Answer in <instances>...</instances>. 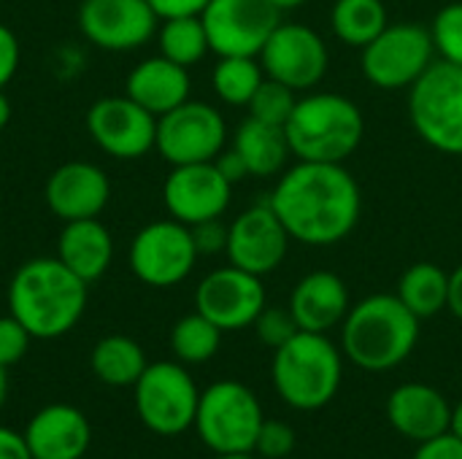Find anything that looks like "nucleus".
Segmentation results:
<instances>
[{
  "mask_svg": "<svg viewBox=\"0 0 462 459\" xmlns=\"http://www.w3.org/2000/svg\"><path fill=\"white\" fill-rule=\"evenodd\" d=\"M290 238L306 246L344 241L360 219L363 197L344 162H303L282 173L268 197Z\"/></svg>",
  "mask_w": 462,
  "mask_h": 459,
  "instance_id": "f257e3e1",
  "label": "nucleus"
},
{
  "mask_svg": "<svg viewBox=\"0 0 462 459\" xmlns=\"http://www.w3.org/2000/svg\"><path fill=\"white\" fill-rule=\"evenodd\" d=\"M87 287L89 284L57 257L27 260L8 281V314L16 317L32 338H62L87 311Z\"/></svg>",
  "mask_w": 462,
  "mask_h": 459,
  "instance_id": "f03ea898",
  "label": "nucleus"
},
{
  "mask_svg": "<svg viewBox=\"0 0 462 459\" xmlns=\"http://www.w3.org/2000/svg\"><path fill=\"white\" fill-rule=\"evenodd\" d=\"M420 341V319L398 295H371L349 308L341 322V349L363 371L398 368Z\"/></svg>",
  "mask_w": 462,
  "mask_h": 459,
  "instance_id": "7ed1b4c3",
  "label": "nucleus"
},
{
  "mask_svg": "<svg viewBox=\"0 0 462 459\" xmlns=\"http://www.w3.org/2000/svg\"><path fill=\"white\" fill-rule=\"evenodd\" d=\"M290 151L303 162H346L365 135L355 100L333 92L300 97L284 124Z\"/></svg>",
  "mask_w": 462,
  "mask_h": 459,
  "instance_id": "20e7f679",
  "label": "nucleus"
},
{
  "mask_svg": "<svg viewBox=\"0 0 462 459\" xmlns=\"http://www.w3.org/2000/svg\"><path fill=\"white\" fill-rule=\"evenodd\" d=\"M273 387L298 411L325 409L341 387L344 360L325 333L300 330L273 354Z\"/></svg>",
  "mask_w": 462,
  "mask_h": 459,
  "instance_id": "39448f33",
  "label": "nucleus"
},
{
  "mask_svg": "<svg viewBox=\"0 0 462 459\" xmlns=\"http://www.w3.org/2000/svg\"><path fill=\"white\" fill-rule=\"evenodd\" d=\"M409 119L428 146L462 157V65L436 60L409 87Z\"/></svg>",
  "mask_w": 462,
  "mask_h": 459,
  "instance_id": "423d86ee",
  "label": "nucleus"
},
{
  "mask_svg": "<svg viewBox=\"0 0 462 459\" xmlns=\"http://www.w3.org/2000/svg\"><path fill=\"white\" fill-rule=\"evenodd\" d=\"M263 422L257 395L241 381H217L200 392L195 430L214 454L254 452Z\"/></svg>",
  "mask_w": 462,
  "mask_h": 459,
  "instance_id": "0eeeda50",
  "label": "nucleus"
},
{
  "mask_svg": "<svg viewBox=\"0 0 462 459\" xmlns=\"http://www.w3.org/2000/svg\"><path fill=\"white\" fill-rule=\"evenodd\" d=\"M135 414L141 425L162 438H173L195 427L200 390L181 363H149L133 387Z\"/></svg>",
  "mask_w": 462,
  "mask_h": 459,
  "instance_id": "6e6552de",
  "label": "nucleus"
},
{
  "mask_svg": "<svg viewBox=\"0 0 462 459\" xmlns=\"http://www.w3.org/2000/svg\"><path fill=\"white\" fill-rule=\"evenodd\" d=\"M428 27L414 22L387 24L368 46H363V73L379 89L411 87L436 60Z\"/></svg>",
  "mask_w": 462,
  "mask_h": 459,
  "instance_id": "1a4fd4ad",
  "label": "nucleus"
},
{
  "mask_svg": "<svg viewBox=\"0 0 462 459\" xmlns=\"http://www.w3.org/2000/svg\"><path fill=\"white\" fill-rule=\"evenodd\" d=\"M198 249L192 241V230L176 219H160L143 225L130 243V271L133 276L154 289H168L181 284L195 262Z\"/></svg>",
  "mask_w": 462,
  "mask_h": 459,
  "instance_id": "9d476101",
  "label": "nucleus"
},
{
  "mask_svg": "<svg viewBox=\"0 0 462 459\" xmlns=\"http://www.w3.org/2000/svg\"><path fill=\"white\" fill-rule=\"evenodd\" d=\"M200 19L217 57H260L282 11L271 0H208Z\"/></svg>",
  "mask_w": 462,
  "mask_h": 459,
  "instance_id": "9b49d317",
  "label": "nucleus"
},
{
  "mask_svg": "<svg viewBox=\"0 0 462 459\" xmlns=\"http://www.w3.org/2000/svg\"><path fill=\"white\" fill-rule=\"evenodd\" d=\"M225 116L208 103L187 100L157 116L154 149L171 165H195L217 160V154L225 149Z\"/></svg>",
  "mask_w": 462,
  "mask_h": 459,
  "instance_id": "f8f14e48",
  "label": "nucleus"
},
{
  "mask_svg": "<svg viewBox=\"0 0 462 459\" xmlns=\"http://www.w3.org/2000/svg\"><path fill=\"white\" fill-rule=\"evenodd\" d=\"M76 22L92 46L114 54L141 49L160 27L149 0H81Z\"/></svg>",
  "mask_w": 462,
  "mask_h": 459,
  "instance_id": "ddd939ff",
  "label": "nucleus"
},
{
  "mask_svg": "<svg viewBox=\"0 0 462 459\" xmlns=\"http://www.w3.org/2000/svg\"><path fill=\"white\" fill-rule=\"evenodd\" d=\"M87 133L114 160H141L154 149L157 116L127 95H108L89 106Z\"/></svg>",
  "mask_w": 462,
  "mask_h": 459,
  "instance_id": "4468645a",
  "label": "nucleus"
},
{
  "mask_svg": "<svg viewBox=\"0 0 462 459\" xmlns=\"http://www.w3.org/2000/svg\"><path fill=\"white\" fill-rule=\"evenodd\" d=\"M328 46L319 32L298 22H279L260 51V65L268 78L287 84L290 89H311L328 73Z\"/></svg>",
  "mask_w": 462,
  "mask_h": 459,
  "instance_id": "2eb2a0df",
  "label": "nucleus"
},
{
  "mask_svg": "<svg viewBox=\"0 0 462 459\" xmlns=\"http://www.w3.org/2000/svg\"><path fill=\"white\" fill-rule=\"evenodd\" d=\"M265 306V287L260 276L236 265L211 271L195 289V311L211 319L222 333L252 327Z\"/></svg>",
  "mask_w": 462,
  "mask_h": 459,
  "instance_id": "dca6fc26",
  "label": "nucleus"
},
{
  "mask_svg": "<svg viewBox=\"0 0 462 459\" xmlns=\"http://www.w3.org/2000/svg\"><path fill=\"white\" fill-rule=\"evenodd\" d=\"M290 241L292 238L287 227L265 200L233 219V225L227 227L225 254L230 265L263 279L265 273H273L284 262Z\"/></svg>",
  "mask_w": 462,
  "mask_h": 459,
  "instance_id": "f3484780",
  "label": "nucleus"
},
{
  "mask_svg": "<svg viewBox=\"0 0 462 459\" xmlns=\"http://www.w3.org/2000/svg\"><path fill=\"white\" fill-rule=\"evenodd\" d=\"M233 184L211 162L173 165L162 184V203L171 219L192 227L208 219H219L230 206Z\"/></svg>",
  "mask_w": 462,
  "mask_h": 459,
  "instance_id": "a211bd4d",
  "label": "nucleus"
},
{
  "mask_svg": "<svg viewBox=\"0 0 462 459\" xmlns=\"http://www.w3.org/2000/svg\"><path fill=\"white\" fill-rule=\"evenodd\" d=\"M46 206L60 222L95 219L111 200V181L100 165L70 160L46 179Z\"/></svg>",
  "mask_w": 462,
  "mask_h": 459,
  "instance_id": "6ab92c4d",
  "label": "nucleus"
},
{
  "mask_svg": "<svg viewBox=\"0 0 462 459\" xmlns=\"http://www.w3.org/2000/svg\"><path fill=\"white\" fill-rule=\"evenodd\" d=\"M22 436L32 459H81L92 444L89 419L68 403L35 411Z\"/></svg>",
  "mask_w": 462,
  "mask_h": 459,
  "instance_id": "aec40b11",
  "label": "nucleus"
},
{
  "mask_svg": "<svg viewBox=\"0 0 462 459\" xmlns=\"http://www.w3.org/2000/svg\"><path fill=\"white\" fill-rule=\"evenodd\" d=\"M387 419L395 433L414 444H425L449 433L452 406L430 384H401L387 398Z\"/></svg>",
  "mask_w": 462,
  "mask_h": 459,
  "instance_id": "412c9836",
  "label": "nucleus"
},
{
  "mask_svg": "<svg viewBox=\"0 0 462 459\" xmlns=\"http://www.w3.org/2000/svg\"><path fill=\"white\" fill-rule=\"evenodd\" d=\"M349 289L341 276L314 271L303 276L290 295V314L306 333H325L341 325L349 314Z\"/></svg>",
  "mask_w": 462,
  "mask_h": 459,
  "instance_id": "4be33fe9",
  "label": "nucleus"
},
{
  "mask_svg": "<svg viewBox=\"0 0 462 459\" xmlns=\"http://www.w3.org/2000/svg\"><path fill=\"white\" fill-rule=\"evenodd\" d=\"M189 68L171 62L168 57L157 54L141 60L125 81V95L133 97L141 108L154 116L173 111L176 106L189 100Z\"/></svg>",
  "mask_w": 462,
  "mask_h": 459,
  "instance_id": "5701e85b",
  "label": "nucleus"
},
{
  "mask_svg": "<svg viewBox=\"0 0 462 459\" xmlns=\"http://www.w3.org/2000/svg\"><path fill=\"white\" fill-rule=\"evenodd\" d=\"M54 257L68 271H73L81 281L92 284L114 262V235L97 216L62 222Z\"/></svg>",
  "mask_w": 462,
  "mask_h": 459,
  "instance_id": "b1692460",
  "label": "nucleus"
},
{
  "mask_svg": "<svg viewBox=\"0 0 462 459\" xmlns=\"http://www.w3.org/2000/svg\"><path fill=\"white\" fill-rule=\"evenodd\" d=\"M233 149L249 168V176L268 179L284 170L290 160V141L282 124H268L254 116L244 119L236 130Z\"/></svg>",
  "mask_w": 462,
  "mask_h": 459,
  "instance_id": "393cba45",
  "label": "nucleus"
},
{
  "mask_svg": "<svg viewBox=\"0 0 462 459\" xmlns=\"http://www.w3.org/2000/svg\"><path fill=\"white\" fill-rule=\"evenodd\" d=\"M89 365L97 381L106 387H135L141 373L146 371V354L138 341L127 335H106L95 344L89 354Z\"/></svg>",
  "mask_w": 462,
  "mask_h": 459,
  "instance_id": "a878e982",
  "label": "nucleus"
},
{
  "mask_svg": "<svg viewBox=\"0 0 462 459\" xmlns=\"http://www.w3.org/2000/svg\"><path fill=\"white\" fill-rule=\"evenodd\" d=\"M398 298L420 322L430 319L449 303V273L436 262H414L398 281Z\"/></svg>",
  "mask_w": 462,
  "mask_h": 459,
  "instance_id": "bb28decb",
  "label": "nucleus"
},
{
  "mask_svg": "<svg viewBox=\"0 0 462 459\" xmlns=\"http://www.w3.org/2000/svg\"><path fill=\"white\" fill-rule=\"evenodd\" d=\"M157 43H160V54L168 57L171 62L181 65V68L198 65L211 51L200 14L160 19Z\"/></svg>",
  "mask_w": 462,
  "mask_h": 459,
  "instance_id": "cd10ccee",
  "label": "nucleus"
},
{
  "mask_svg": "<svg viewBox=\"0 0 462 459\" xmlns=\"http://www.w3.org/2000/svg\"><path fill=\"white\" fill-rule=\"evenodd\" d=\"M330 24L338 41L349 46H368L390 22L382 0H336L330 11Z\"/></svg>",
  "mask_w": 462,
  "mask_h": 459,
  "instance_id": "c85d7f7f",
  "label": "nucleus"
},
{
  "mask_svg": "<svg viewBox=\"0 0 462 459\" xmlns=\"http://www.w3.org/2000/svg\"><path fill=\"white\" fill-rule=\"evenodd\" d=\"M219 344H222V330L200 311L181 317L171 330V349L181 365L208 363L219 352Z\"/></svg>",
  "mask_w": 462,
  "mask_h": 459,
  "instance_id": "c756f323",
  "label": "nucleus"
},
{
  "mask_svg": "<svg viewBox=\"0 0 462 459\" xmlns=\"http://www.w3.org/2000/svg\"><path fill=\"white\" fill-rule=\"evenodd\" d=\"M263 78L265 70L257 57H219L211 73L214 92L227 106H249Z\"/></svg>",
  "mask_w": 462,
  "mask_h": 459,
  "instance_id": "7c9ffc66",
  "label": "nucleus"
},
{
  "mask_svg": "<svg viewBox=\"0 0 462 459\" xmlns=\"http://www.w3.org/2000/svg\"><path fill=\"white\" fill-rule=\"evenodd\" d=\"M295 103H298L295 89H290L287 84L265 76L246 108H249V116H254L260 122H268V124H282L284 127L292 108H295Z\"/></svg>",
  "mask_w": 462,
  "mask_h": 459,
  "instance_id": "2f4dec72",
  "label": "nucleus"
},
{
  "mask_svg": "<svg viewBox=\"0 0 462 459\" xmlns=\"http://www.w3.org/2000/svg\"><path fill=\"white\" fill-rule=\"evenodd\" d=\"M430 38L436 54H441L444 62L462 65V3H449L436 14L430 24Z\"/></svg>",
  "mask_w": 462,
  "mask_h": 459,
  "instance_id": "473e14b6",
  "label": "nucleus"
},
{
  "mask_svg": "<svg viewBox=\"0 0 462 459\" xmlns=\"http://www.w3.org/2000/svg\"><path fill=\"white\" fill-rule=\"evenodd\" d=\"M252 327L257 330V338L265 346H271L273 352L279 346H284L292 335L300 333V327H298L295 317L290 314V308H268V306L260 311V317L254 319Z\"/></svg>",
  "mask_w": 462,
  "mask_h": 459,
  "instance_id": "72a5a7b5",
  "label": "nucleus"
},
{
  "mask_svg": "<svg viewBox=\"0 0 462 459\" xmlns=\"http://www.w3.org/2000/svg\"><path fill=\"white\" fill-rule=\"evenodd\" d=\"M295 449V433L287 422L282 419H265L260 433H257V444L254 452L265 459H282L287 457Z\"/></svg>",
  "mask_w": 462,
  "mask_h": 459,
  "instance_id": "f704fd0d",
  "label": "nucleus"
},
{
  "mask_svg": "<svg viewBox=\"0 0 462 459\" xmlns=\"http://www.w3.org/2000/svg\"><path fill=\"white\" fill-rule=\"evenodd\" d=\"M30 341H32V335L16 317H11V314L0 317V365L3 368L16 365L27 354Z\"/></svg>",
  "mask_w": 462,
  "mask_h": 459,
  "instance_id": "c9c22d12",
  "label": "nucleus"
},
{
  "mask_svg": "<svg viewBox=\"0 0 462 459\" xmlns=\"http://www.w3.org/2000/svg\"><path fill=\"white\" fill-rule=\"evenodd\" d=\"M192 241L198 254H219L227 249V227L219 219H208L200 225H192Z\"/></svg>",
  "mask_w": 462,
  "mask_h": 459,
  "instance_id": "e433bc0d",
  "label": "nucleus"
},
{
  "mask_svg": "<svg viewBox=\"0 0 462 459\" xmlns=\"http://www.w3.org/2000/svg\"><path fill=\"white\" fill-rule=\"evenodd\" d=\"M19 60H22L19 38L8 24L0 22V89H5V84L16 76Z\"/></svg>",
  "mask_w": 462,
  "mask_h": 459,
  "instance_id": "4c0bfd02",
  "label": "nucleus"
},
{
  "mask_svg": "<svg viewBox=\"0 0 462 459\" xmlns=\"http://www.w3.org/2000/svg\"><path fill=\"white\" fill-rule=\"evenodd\" d=\"M414 459H462V441L452 433H444L439 438L417 444Z\"/></svg>",
  "mask_w": 462,
  "mask_h": 459,
  "instance_id": "58836bf2",
  "label": "nucleus"
},
{
  "mask_svg": "<svg viewBox=\"0 0 462 459\" xmlns=\"http://www.w3.org/2000/svg\"><path fill=\"white\" fill-rule=\"evenodd\" d=\"M149 5L157 11L160 19H171V16L203 14V8L208 5V0H149Z\"/></svg>",
  "mask_w": 462,
  "mask_h": 459,
  "instance_id": "ea45409f",
  "label": "nucleus"
},
{
  "mask_svg": "<svg viewBox=\"0 0 462 459\" xmlns=\"http://www.w3.org/2000/svg\"><path fill=\"white\" fill-rule=\"evenodd\" d=\"M214 165L219 168V173L230 181V184H238V181H244L246 176H249V168H246V162L241 160V154L230 146L227 151L222 149L219 154H217V160H214Z\"/></svg>",
  "mask_w": 462,
  "mask_h": 459,
  "instance_id": "a19ab883",
  "label": "nucleus"
},
{
  "mask_svg": "<svg viewBox=\"0 0 462 459\" xmlns=\"http://www.w3.org/2000/svg\"><path fill=\"white\" fill-rule=\"evenodd\" d=\"M0 459H32L24 436H19L11 427H0Z\"/></svg>",
  "mask_w": 462,
  "mask_h": 459,
  "instance_id": "79ce46f5",
  "label": "nucleus"
},
{
  "mask_svg": "<svg viewBox=\"0 0 462 459\" xmlns=\"http://www.w3.org/2000/svg\"><path fill=\"white\" fill-rule=\"evenodd\" d=\"M447 308L462 322V265H457L449 273V303H447Z\"/></svg>",
  "mask_w": 462,
  "mask_h": 459,
  "instance_id": "37998d69",
  "label": "nucleus"
},
{
  "mask_svg": "<svg viewBox=\"0 0 462 459\" xmlns=\"http://www.w3.org/2000/svg\"><path fill=\"white\" fill-rule=\"evenodd\" d=\"M449 433L457 436L462 441V400L457 406H452V419H449Z\"/></svg>",
  "mask_w": 462,
  "mask_h": 459,
  "instance_id": "c03bdc74",
  "label": "nucleus"
},
{
  "mask_svg": "<svg viewBox=\"0 0 462 459\" xmlns=\"http://www.w3.org/2000/svg\"><path fill=\"white\" fill-rule=\"evenodd\" d=\"M11 122V100L5 97V92L0 89V130Z\"/></svg>",
  "mask_w": 462,
  "mask_h": 459,
  "instance_id": "a18cd8bd",
  "label": "nucleus"
},
{
  "mask_svg": "<svg viewBox=\"0 0 462 459\" xmlns=\"http://www.w3.org/2000/svg\"><path fill=\"white\" fill-rule=\"evenodd\" d=\"M5 398H8V368L0 365V409L5 403Z\"/></svg>",
  "mask_w": 462,
  "mask_h": 459,
  "instance_id": "49530a36",
  "label": "nucleus"
},
{
  "mask_svg": "<svg viewBox=\"0 0 462 459\" xmlns=\"http://www.w3.org/2000/svg\"><path fill=\"white\" fill-rule=\"evenodd\" d=\"M279 11H292V8H300L306 0H271Z\"/></svg>",
  "mask_w": 462,
  "mask_h": 459,
  "instance_id": "de8ad7c7",
  "label": "nucleus"
},
{
  "mask_svg": "<svg viewBox=\"0 0 462 459\" xmlns=\"http://www.w3.org/2000/svg\"><path fill=\"white\" fill-rule=\"evenodd\" d=\"M214 459H254L252 452H230V454H217Z\"/></svg>",
  "mask_w": 462,
  "mask_h": 459,
  "instance_id": "09e8293b",
  "label": "nucleus"
}]
</instances>
